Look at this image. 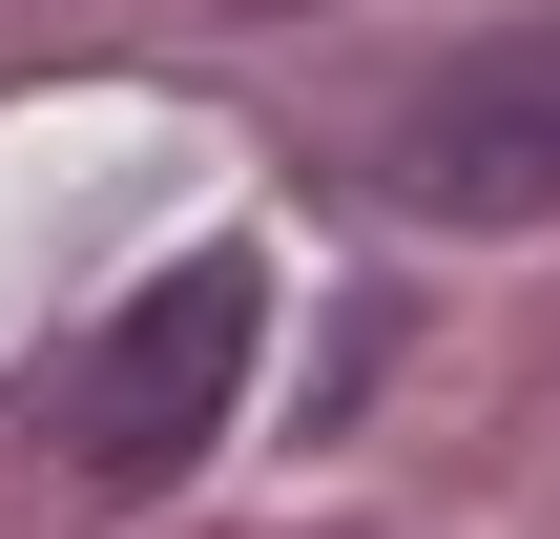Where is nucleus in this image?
Instances as JSON below:
<instances>
[{
  "label": "nucleus",
  "mask_w": 560,
  "mask_h": 539,
  "mask_svg": "<svg viewBox=\"0 0 560 539\" xmlns=\"http://www.w3.org/2000/svg\"><path fill=\"white\" fill-rule=\"evenodd\" d=\"M249 332H270V270H249V249H187V270H166V291H125V332L62 374V457H83L104 499H166V478L229 436Z\"/></svg>",
  "instance_id": "f257e3e1"
},
{
  "label": "nucleus",
  "mask_w": 560,
  "mask_h": 539,
  "mask_svg": "<svg viewBox=\"0 0 560 539\" xmlns=\"http://www.w3.org/2000/svg\"><path fill=\"white\" fill-rule=\"evenodd\" d=\"M374 187H395L416 229H540V208H560V0L499 21V42H457V62L395 104Z\"/></svg>",
  "instance_id": "f03ea898"
}]
</instances>
